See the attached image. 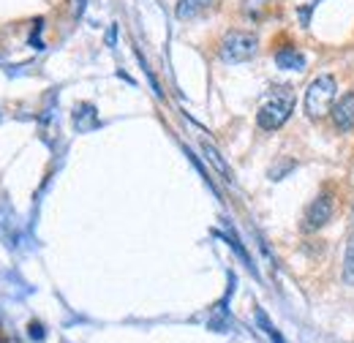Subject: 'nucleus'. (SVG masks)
I'll use <instances>...</instances> for the list:
<instances>
[{
    "label": "nucleus",
    "mask_w": 354,
    "mask_h": 343,
    "mask_svg": "<svg viewBox=\"0 0 354 343\" xmlns=\"http://www.w3.org/2000/svg\"><path fill=\"white\" fill-rule=\"evenodd\" d=\"M275 63H278V68H286V71H303L306 68V57L292 46L275 52Z\"/></svg>",
    "instance_id": "nucleus-7"
},
{
    "label": "nucleus",
    "mask_w": 354,
    "mask_h": 343,
    "mask_svg": "<svg viewBox=\"0 0 354 343\" xmlns=\"http://www.w3.org/2000/svg\"><path fill=\"white\" fill-rule=\"evenodd\" d=\"M335 93H338V85H335V80L330 74H322V77H316L310 82L308 90H306V115L310 120H319V118L333 112Z\"/></svg>",
    "instance_id": "nucleus-2"
},
{
    "label": "nucleus",
    "mask_w": 354,
    "mask_h": 343,
    "mask_svg": "<svg viewBox=\"0 0 354 343\" xmlns=\"http://www.w3.org/2000/svg\"><path fill=\"white\" fill-rule=\"evenodd\" d=\"M292 112H295L292 87H275L272 93H267V98L262 101V106L257 112V123H259V129L275 131L292 118Z\"/></svg>",
    "instance_id": "nucleus-1"
},
{
    "label": "nucleus",
    "mask_w": 354,
    "mask_h": 343,
    "mask_svg": "<svg viewBox=\"0 0 354 343\" xmlns=\"http://www.w3.org/2000/svg\"><path fill=\"white\" fill-rule=\"evenodd\" d=\"M344 281L354 286V232H349L346 248H344Z\"/></svg>",
    "instance_id": "nucleus-9"
},
{
    "label": "nucleus",
    "mask_w": 354,
    "mask_h": 343,
    "mask_svg": "<svg viewBox=\"0 0 354 343\" xmlns=\"http://www.w3.org/2000/svg\"><path fill=\"white\" fill-rule=\"evenodd\" d=\"M213 0H177V19H191V17H196L199 11H205L207 6H210Z\"/></svg>",
    "instance_id": "nucleus-8"
},
{
    "label": "nucleus",
    "mask_w": 354,
    "mask_h": 343,
    "mask_svg": "<svg viewBox=\"0 0 354 343\" xmlns=\"http://www.w3.org/2000/svg\"><path fill=\"white\" fill-rule=\"evenodd\" d=\"M352 218H354V207H352Z\"/></svg>",
    "instance_id": "nucleus-11"
},
{
    "label": "nucleus",
    "mask_w": 354,
    "mask_h": 343,
    "mask_svg": "<svg viewBox=\"0 0 354 343\" xmlns=\"http://www.w3.org/2000/svg\"><path fill=\"white\" fill-rule=\"evenodd\" d=\"M333 123L338 131H352L354 129V93H346L341 101H335L333 106Z\"/></svg>",
    "instance_id": "nucleus-5"
},
{
    "label": "nucleus",
    "mask_w": 354,
    "mask_h": 343,
    "mask_svg": "<svg viewBox=\"0 0 354 343\" xmlns=\"http://www.w3.org/2000/svg\"><path fill=\"white\" fill-rule=\"evenodd\" d=\"M199 145H202V153H205V158H207V161H210V164L216 167V172L221 174L223 180H232V169H229V164H226V161L221 158L218 147H216V145H213L210 139H205V136L199 139Z\"/></svg>",
    "instance_id": "nucleus-6"
},
{
    "label": "nucleus",
    "mask_w": 354,
    "mask_h": 343,
    "mask_svg": "<svg viewBox=\"0 0 354 343\" xmlns=\"http://www.w3.org/2000/svg\"><path fill=\"white\" fill-rule=\"evenodd\" d=\"M257 319H259V324L265 327V333H267V335H270V338H272V341H275V343H283V338L278 335V330H275V327L270 324V319H267V316H265V310H257Z\"/></svg>",
    "instance_id": "nucleus-10"
},
{
    "label": "nucleus",
    "mask_w": 354,
    "mask_h": 343,
    "mask_svg": "<svg viewBox=\"0 0 354 343\" xmlns=\"http://www.w3.org/2000/svg\"><path fill=\"white\" fill-rule=\"evenodd\" d=\"M259 49V39L248 30H229L221 39L218 46V55H221L223 63H245L257 55Z\"/></svg>",
    "instance_id": "nucleus-3"
},
{
    "label": "nucleus",
    "mask_w": 354,
    "mask_h": 343,
    "mask_svg": "<svg viewBox=\"0 0 354 343\" xmlns=\"http://www.w3.org/2000/svg\"><path fill=\"white\" fill-rule=\"evenodd\" d=\"M333 218V196L330 194H319L308 205V210L303 215V232H319L327 221Z\"/></svg>",
    "instance_id": "nucleus-4"
}]
</instances>
